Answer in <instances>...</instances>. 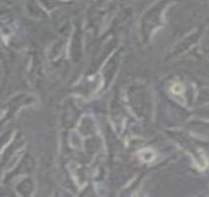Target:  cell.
Segmentation results:
<instances>
[{"mask_svg": "<svg viewBox=\"0 0 209 197\" xmlns=\"http://www.w3.org/2000/svg\"><path fill=\"white\" fill-rule=\"evenodd\" d=\"M171 90H173L174 94L181 95L183 93V86L180 83H176V84H174L173 87H171Z\"/></svg>", "mask_w": 209, "mask_h": 197, "instance_id": "obj_1", "label": "cell"}]
</instances>
